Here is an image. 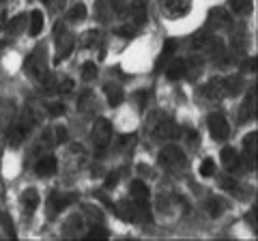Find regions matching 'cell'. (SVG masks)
Listing matches in <instances>:
<instances>
[{
    "label": "cell",
    "mask_w": 258,
    "mask_h": 241,
    "mask_svg": "<svg viewBox=\"0 0 258 241\" xmlns=\"http://www.w3.org/2000/svg\"><path fill=\"white\" fill-rule=\"evenodd\" d=\"M112 138V127L106 118H97L95 120V127H93V140L97 144V149H106V144Z\"/></svg>",
    "instance_id": "6da1fadb"
},
{
    "label": "cell",
    "mask_w": 258,
    "mask_h": 241,
    "mask_svg": "<svg viewBox=\"0 0 258 241\" xmlns=\"http://www.w3.org/2000/svg\"><path fill=\"white\" fill-rule=\"evenodd\" d=\"M209 132L215 140H226L230 134V125L222 114H211L209 116Z\"/></svg>",
    "instance_id": "7a4b0ae2"
},
{
    "label": "cell",
    "mask_w": 258,
    "mask_h": 241,
    "mask_svg": "<svg viewBox=\"0 0 258 241\" xmlns=\"http://www.w3.org/2000/svg\"><path fill=\"white\" fill-rule=\"evenodd\" d=\"M132 196H134V203L138 209H147L149 203V188L144 186L142 181H134L132 183Z\"/></svg>",
    "instance_id": "3957f363"
},
{
    "label": "cell",
    "mask_w": 258,
    "mask_h": 241,
    "mask_svg": "<svg viewBox=\"0 0 258 241\" xmlns=\"http://www.w3.org/2000/svg\"><path fill=\"white\" fill-rule=\"evenodd\" d=\"M114 213L118 215L120 220H125V222H134L136 218H138V207L134 205H129V203H118L114 205Z\"/></svg>",
    "instance_id": "277c9868"
},
{
    "label": "cell",
    "mask_w": 258,
    "mask_h": 241,
    "mask_svg": "<svg viewBox=\"0 0 258 241\" xmlns=\"http://www.w3.org/2000/svg\"><path fill=\"white\" fill-rule=\"evenodd\" d=\"M239 153L235 149H230V147H226V149H222V164L228 168V170H235V168L239 166Z\"/></svg>",
    "instance_id": "5b68a950"
},
{
    "label": "cell",
    "mask_w": 258,
    "mask_h": 241,
    "mask_svg": "<svg viewBox=\"0 0 258 241\" xmlns=\"http://www.w3.org/2000/svg\"><path fill=\"white\" fill-rule=\"evenodd\" d=\"M35 170L39 176H52L56 172V159L54 157H43L41 162L35 166Z\"/></svg>",
    "instance_id": "8992f818"
},
{
    "label": "cell",
    "mask_w": 258,
    "mask_h": 241,
    "mask_svg": "<svg viewBox=\"0 0 258 241\" xmlns=\"http://www.w3.org/2000/svg\"><path fill=\"white\" fill-rule=\"evenodd\" d=\"M159 162H161V164H166V166H172V164L183 162V155H181V151H179V149H166V151H161Z\"/></svg>",
    "instance_id": "52a82bcc"
},
{
    "label": "cell",
    "mask_w": 258,
    "mask_h": 241,
    "mask_svg": "<svg viewBox=\"0 0 258 241\" xmlns=\"http://www.w3.org/2000/svg\"><path fill=\"white\" fill-rule=\"evenodd\" d=\"M185 71H187L185 61H176V63H172V65L166 69V76H168V80H181L185 76Z\"/></svg>",
    "instance_id": "ba28073f"
},
{
    "label": "cell",
    "mask_w": 258,
    "mask_h": 241,
    "mask_svg": "<svg viewBox=\"0 0 258 241\" xmlns=\"http://www.w3.org/2000/svg\"><path fill=\"white\" fill-rule=\"evenodd\" d=\"M22 203H24V209H28V213H32L39 205V194L35 190H26L22 196Z\"/></svg>",
    "instance_id": "9c48e42d"
},
{
    "label": "cell",
    "mask_w": 258,
    "mask_h": 241,
    "mask_svg": "<svg viewBox=\"0 0 258 241\" xmlns=\"http://www.w3.org/2000/svg\"><path fill=\"white\" fill-rule=\"evenodd\" d=\"M106 95H108L110 106H118V103L123 101V91H120L118 84H108L106 86Z\"/></svg>",
    "instance_id": "30bf717a"
},
{
    "label": "cell",
    "mask_w": 258,
    "mask_h": 241,
    "mask_svg": "<svg viewBox=\"0 0 258 241\" xmlns=\"http://www.w3.org/2000/svg\"><path fill=\"white\" fill-rule=\"evenodd\" d=\"M43 30V13L41 11H32L30 13V35L37 37Z\"/></svg>",
    "instance_id": "8fae6325"
},
{
    "label": "cell",
    "mask_w": 258,
    "mask_h": 241,
    "mask_svg": "<svg viewBox=\"0 0 258 241\" xmlns=\"http://www.w3.org/2000/svg\"><path fill=\"white\" fill-rule=\"evenodd\" d=\"M228 5H230V9L239 15H245L252 11V0H230Z\"/></svg>",
    "instance_id": "7c38bea8"
},
{
    "label": "cell",
    "mask_w": 258,
    "mask_h": 241,
    "mask_svg": "<svg viewBox=\"0 0 258 241\" xmlns=\"http://www.w3.org/2000/svg\"><path fill=\"white\" fill-rule=\"evenodd\" d=\"M174 50H176V41H166V45H164V50H161V56H159V61H157V65H164V63H168V58L174 54Z\"/></svg>",
    "instance_id": "4fadbf2b"
},
{
    "label": "cell",
    "mask_w": 258,
    "mask_h": 241,
    "mask_svg": "<svg viewBox=\"0 0 258 241\" xmlns=\"http://www.w3.org/2000/svg\"><path fill=\"white\" fill-rule=\"evenodd\" d=\"M84 18H86V7L84 5H76L74 9L69 11V20H74V22H80Z\"/></svg>",
    "instance_id": "5bb4252c"
},
{
    "label": "cell",
    "mask_w": 258,
    "mask_h": 241,
    "mask_svg": "<svg viewBox=\"0 0 258 241\" xmlns=\"http://www.w3.org/2000/svg\"><path fill=\"white\" fill-rule=\"evenodd\" d=\"M215 172V162L213 159H205L203 164H200V174L203 176H211Z\"/></svg>",
    "instance_id": "9a60e30c"
},
{
    "label": "cell",
    "mask_w": 258,
    "mask_h": 241,
    "mask_svg": "<svg viewBox=\"0 0 258 241\" xmlns=\"http://www.w3.org/2000/svg\"><path fill=\"white\" fill-rule=\"evenodd\" d=\"M95 76H97V67L93 65V63H86L84 69H82V78L84 80H95Z\"/></svg>",
    "instance_id": "2e32d148"
},
{
    "label": "cell",
    "mask_w": 258,
    "mask_h": 241,
    "mask_svg": "<svg viewBox=\"0 0 258 241\" xmlns=\"http://www.w3.org/2000/svg\"><path fill=\"white\" fill-rule=\"evenodd\" d=\"M86 239H108V230L106 228H93L86 235Z\"/></svg>",
    "instance_id": "e0dca14e"
},
{
    "label": "cell",
    "mask_w": 258,
    "mask_h": 241,
    "mask_svg": "<svg viewBox=\"0 0 258 241\" xmlns=\"http://www.w3.org/2000/svg\"><path fill=\"white\" fill-rule=\"evenodd\" d=\"M47 110H50V114H52V116H60L62 112H64V106L58 101V103H50V106H47Z\"/></svg>",
    "instance_id": "ac0fdd59"
},
{
    "label": "cell",
    "mask_w": 258,
    "mask_h": 241,
    "mask_svg": "<svg viewBox=\"0 0 258 241\" xmlns=\"http://www.w3.org/2000/svg\"><path fill=\"white\" fill-rule=\"evenodd\" d=\"M118 179H120V172H112V174H108V179H106V188H114L116 183H118Z\"/></svg>",
    "instance_id": "d6986e66"
},
{
    "label": "cell",
    "mask_w": 258,
    "mask_h": 241,
    "mask_svg": "<svg viewBox=\"0 0 258 241\" xmlns=\"http://www.w3.org/2000/svg\"><path fill=\"white\" fill-rule=\"evenodd\" d=\"M43 3L50 7V9H58V7H62L64 0H43Z\"/></svg>",
    "instance_id": "ffe728a7"
},
{
    "label": "cell",
    "mask_w": 258,
    "mask_h": 241,
    "mask_svg": "<svg viewBox=\"0 0 258 241\" xmlns=\"http://www.w3.org/2000/svg\"><path fill=\"white\" fill-rule=\"evenodd\" d=\"M71 88H74V82H71V80H64V82H62V88H58V91H62V93H69Z\"/></svg>",
    "instance_id": "44dd1931"
},
{
    "label": "cell",
    "mask_w": 258,
    "mask_h": 241,
    "mask_svg": "<svg viewBox=\"0 0 258 241\" xmlns=\"http://www.w3.org/2000/svg\"><path fill=\"white\" fill-rule=\"evenodd\" d=\"M56 134H58V140L67 138V130H64V127H58V130H56Z\"/></svg>",
    "instance_id": "7402d4cb"
}]
</instances>
